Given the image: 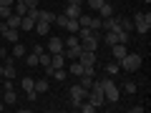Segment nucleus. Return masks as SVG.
<instances>
[{
  "mask_svg": "<svg viewBox=\"0 0 151 113\" xmlns=\"http://www.w3.org/2000/svg\"><path fill=\"white\" fill-rule=\"evenodd\" d=\"M141 63H144V58H141V53H126L124 58L119 60V68L126 70V73H134V70L141 68Z\"/></svg>",
  "mask_w": 151,
  "mask_h": 113,
  "instance_id": "1",
  "label": "nucleus"
},
{
  "mask_svg": "<svg viewBox=\"0 0 151 113\" xmlns=\"http://www.w3.org/2000/svg\"><path fill=\"white\" fill-rule=\"evenodd\" d=\"M131 23H134V30H139L141 35H146L149 33V28H151V13L149 10H139V13H134V18H131Z\"/></svg>",
  "mask_w": 151,
  "mask_h": 113,
  "instance_id": "2",
  "label": "nucleus"
},
{
  "mask_svg": "<svg viewBox=\"0 0 151 113\" xmlns=\"http://www.w3.org/2000/svg\"><path fill=\"white\" fill-rule=\"evenodd\" d=\"M103 98H106L108 103H116L121 98V91H119V86L111 81V78H106L103 75Z\"/></svg>",
  "mask_w": 151,
  "mask_h": 113,
  "instance_id": "3",
  "label": "nucleus"
},
{
  "mask_svg": "<svg viewBox=\"0 0 151 113\" xmlns=\"http://www.w3.org/2000/svg\"><path fill=\"white\" fill-rule=\"evenodd\" d=\"M86 96H88V88H83L81 83L78 86H70V91H68V98H70V106L73 108H78L83 101H86Z\"/></svg>",
  "mask_w": 151,
  "mask_h": 113,
  "instance_id": "4",
  "label": "nucleus"
},
{
  "mask_svg": "<svg viewBox=\"0 0 151 113\" xmlns=\"http://www.w3.org/2000/svg\"><path fill=\"white\" fill-rule=\"evenodd\" d=\"M0 35L5 38L8 43H18V40H20V30H15V28H8L5 20L0 23Z\"/></svg>",
  "mask_w": 151,
  "mask_h": 113,
  "instance_id": "5",
  "label": "nucleus"
},
{
  "mask_svg": "<svg viewBox=\"0 0 151 113\" xmlns=\"http://www.w3.org/2000/svg\"><path fill=\"white\" fill-rule=\"evenodd\" d=\"M98 43H101V33L93 30V35H88L86 40H81V50H98Z\"/></svg>",
  "mask_w": 151,
  "mask_h": 113,
  "instance_id": "6",
  "label": "nucleus"
},
{
  "mask_svg": "<svg viewBox=\"0 0 151 113\" xmlns=\"http://www.w3.org/2000/svg\"><path fill=\"white\" fill-rule=\"evenodd\" d=\"M78 63H81V65H96V63H98L96 50H81V55H78Z\"/></svg>",
  "mask_w": 151,
  "mask_h": 113,
  "instance_id": "7",
  "label": "nucleus"
},
{
  "mask_svg": "<svg viewBox=\"0 0 151 113\" xmlns=\"http://www.w3.org/2000/svg\"><path fill=\"white\" fill-rule=\"evenodd\" d=\"M45 50H48L50 55H53V53H63V38H58V35L48 38V45H45Z\"/></svg>",
  "mask_w": 151,
  "mask_h": 113,
  "instance_id": "8",
  "label": "nucleus"
},
{
  "mask_svg": "<svg viewBox=\"0 0 151 113\" xmlns=\"http://www.w3.org/2000/svg\"><path fill=\"white\" fill-rule=\"evenodd\" d=\"M101 30H121L119 28V15H108L101 20Z\"/></svg>",
  "mask_w": 151,
  "mask_h": 113,
  "instance_id": "9",
  "label": "nucleus"
},
{
  "mask_svg": "<svg viewBox=\"0 0 151 113\" xmlns=\"http://www.w3.org/2000/svg\"><path fill=\"white\" fill-rule=\"evenodd\" d=\"M126 53H129V50H126V45H124V43H116V45H111V55H113V60H116V63H119V60L124 58Z\"/></svg>",
  "mask_w": 151,
  "mask_h": 113,
  "instance_id": "10",
  "label": "nucleus"
},
{
  "mask_svg": "<svg viewBox=\"0 0 151 113\" xmlns=\"http://www.w3.org/2000/svg\"><path fill=\"white\" fill-rule=\"evenodd\" d=\"M33 28H35V18L25 13V15L20 18V30H25V33H28V30H33Z\"/></svg>",
  "mask_w": 151,
  "mask_h": 113,
  "instance_id": "11",
  "label": "nucleus"
},
{
  "mask_svg": "<svg viewBox=\"0 0 151 113\" xmlns=\"http://www.w3.org/2000/svg\"><path fill=\"white\" fill-rule=\"evenodd\" d=\"M50 65L53 68H65V53H53L50 55Z\"/></svg>",
  "mask_w": 151,
  "mask_h": 113,
  "instance_id": "12",
  "label": "nucleus"
},
{
  "mask_svg": "<svg viewBox=\"0 0 151 113\" xmlns=\"http://www.w3.org/2000/svg\"><path fill=\"white\" fill-rule=\"evenodd\" d=\"M106 35H103V40H106V45H116L119 43V30H103Z\"/></svg>",
  "mask_w": 151,
  "mask_h": 113,
  "instance_id": "13",
  "label": "nucleus"
},
{
  "mask_svg": "<svg viewBox=\"0 0 151 113\" xmlns=\"http://www.w3.org/2000/svg\"><path fill=\"white\" fill-rule=\"evenodd\" d=\"M81 13H83V8H78V5H68V3H65V13H63L65 18H78Z\"/></svg>",
  "mask_w": 151,
  "mask_h": 113,
  "instance_id": "14",
  "label": "nucleus"
},
{
  "mask_svg": "<svg viewBox=\"0 0 151 113\" xmlns=\"http://www.w3.org/2000/svg\"><path fill=\"white\" fill-rule=\"evenodd\" d=\"M13 58H25V43H13Z\"/></svg>",
  "mask_w": 151,
  "mask_h": 113,
  "instance_id": "15",
  "label": "nucleus"
},
{
  "mask_svg": "<svg viewBox=\"0 0 151 113\" xmlns=\"http://www.w3.org/2000/svg\"><path fill=\"white\" fill-rule=\"evenodd\" d=\"M33 88H35V93L40 96V93H48V78H40V81L33 83Z\"/></svg>",
  "mask_w": 151,
  "mask_h": 113,
  "instance_id": "16",
  "label": "nucleus"
},
{
  "mask_svg": "<svg viewBox=\"0 0 151 113\" xmlns=\"http://www.w3.org/2000/svg\"><path fill=\"white\" fill-rule=\"evenodd\" d=\"M33 30L38 33V35H45V33L50 30V23H45V20H35V28Z\"/></svg>",
  "mask_w": 151,
  "mask_h": 113,
  "instance_id": "17",
  "label": "nucleus"
},
{
  "mask_svg": "<svg viewBox=\"0 0 151 113\" xmlns=\"http://www.w3.org/2000/svg\"><path fill=\"white\" fill-rule=\"evenodd\" d=\"M5 25H8V28H15V30H20V15H15V13H13L10 18H5Z\"/></svg>",
  "mask_w": 151,
  "mask_h": 113,
  "instance_id": "18",
  "label": "nucleus"
},
{
  "mask_svg": "<svg viewBox=\"0 0 151 113\" xmlns=\"http://www.w3.org/2000/svg\"><path fill=\"white\" fill-rule=\"evenodd\" d=\"M63 28H65L68 33H78V28H81V25H78V18H68Z\"/></svg>",
  "mask_w": 151,
  "mask_h": 113,
  "instance_id": "19",
  "label": "nucleus"
},
{
  "mask_svg": "<svg viewBox=\"0 0 151 113\" xmlns=\"http://www.w3.org/2000/svg\"><path fill=\"white\" fill-rule=\"evenodd\" d=\"M108 15H113V5L111 3H103V5L98 8V18H108Z\"/></svg>",
  "mask_w": 151,
  "mask_h": 113,
  "instance_id": "20",
  "label": "nucleus"
},
{
  "mask_svg": "<svg viewBox=\"0 0 151 113\" xmlns=\"http://www.w3.org/2000/svg\"><path fill=\"white\" fill-rule=\"evenodd\" d=\"M15 101H18V93H15V88H10V91H5V101H3V103H5V106H13Z\"/></svg>",
  "mask_w": 151,
  "mask_h": 113,
  "instance_id": "21",
  "label": "nucleus"
},
{
  "mask_svg": "<svg viewBox=\"0 0 151 113\" xmlns=\"http://www.w3.org/2000/svg\"><path fill=\"white\" fill-rule=\"evenodd\" d=\"M38 65H40V68H43V65H50V53H48V50L38 53Z\"/></svg>",
  "mask_w": 151,
  "mask_h": 113,
  "instance_id": "22",
  "label": "nucleus"
},
{
  "mask_svg": "<svg viewBox=\"0 0 151 113\" xmlns=\"http://www.w3.org/2000/svg\"><path fill=\"white\" fill-rule=\"evenodd\" d=\"M119 70H121V68H119V63L113 60V63H108L106 68H103V75H106V73H108V75H116V73H119Z\"/></svg>",
  "mask_w": 151,
  "mask_h": 113,
  "instance_id": "23",
  "label": "nucleus"
},
{
  "mask_svg": "<svg viewBox=\"0 0 151 113\" xmlns=\"http://www.w3.org/2000/svg\"><path fill=\"white\" fill-rule=\"evenodd\" d=\"M68 70H70L73 75H81V73H83V65L78 63V60H70V68H68Z\"/></svg>",
  "mask_w": 151,
  "mask_h": 113,
  "instance_id": "24",
  "label": "nucleus"
},
{
  "mask_svg": "<svg viewBox=\"0 0 151 113\" xmlns=\"http://www.w3.org/2000/svg\"><path fill=\"white\" fill-rule=\"evenodd\" d=\"M13 15V5H0V18L5 20V18H10Z\"/></svg>",
  "mask_w": 151,
  "mask_h": 113,
  "instance_id": "25",
  "label": "nucleus"
},
{
  "mask_svg": "<svg viewBox=\"0 0 151 113\" xmlns=\"http://www.w3.org/2000/svg\"><path fill=\"white\" fill-rule=\"evenodd\" d=\"M33 83H35V81H33V78H28V75H25V78H23V81H20V86H23V91H33Z\"/></svg>",
  "mask_w": 151,
  "mask_h": 113,
  "instance_id": "26",
  "label": "nucleus"
},
{
  "mask_svg": "<svg viewBox=\"0 0 151 113\" xmlns=\"http://www.w3.org/2000/svg\"><path fill=\"white\" fill-rule=\"evenodd\" d=\"M78 111H83V113H93V111H96V106H93V103H88V101H83L81 106H78Z\"/></svg>",
  "mask_w": 151,
  "mask_h": 113,
  "instance_id": "27",
  "label": "nucleus"
},
{
  "mask_svg": "<svg viewBox=\"0 0 151 113\" xmlns=\"http://www.w3.org/2000/svg\"><path fill=\"white\" fill-rule=\"evenodd\" d=\"M25 63L30 65V68H35V65H38V55L35 53H25Z\"/></svg>",
  "mask_w": 151,
  "mask_h": 113,
  "instance_id": "28",
  "label": "nucleus"
},
{
  "mask_svg": "<svg viewBox=\"0 0 151 113\" xmlns=\"http://www.w3.org/2000/svg\"><path fill=\"white\" fill-rule=\"evenodd\" d=\"M83 5H86V8H91V10H98V8L103 5V0H86Z\"/></svg>",
  "mask_w": 151,
  "mask_h": 113,
  "instance_id": "29",
  "label": "nucleus"
},
{
  "mask_svg": "<svg viewBox=\"0 0 151 113\" xmlns=\"http://www.w3.org/2000/svg\"><path fill=\"white\" fill-rule=\"evenodd\" d=\"M13 13H15V15H20V18H23V15H25V13H28V8H25V3H18V5L13 8Z\"/></svg>",
  "mask_w": 151,
  "mask_h": 113,
  "instance_id": "30",
  "label": "nucleus"
},
{
  "mask_svg": "<svg viewBox=\"0 0 151 113\" xmlns=\"http://www.w3.org/2000/svg\"><path fill=\"white\" fill-rule=\"evenodd\" d=\"M53 78L63 83V81H65V68H55V70H53Z\"/></svg>",
  "mask_w": 151,
  "mask_h": 113,
  "instance_id": "31",
  "label": "nucleus"
},
{
  "mask_svg": "<svg viewBox=\"0 0 151 113\" xmlns=\"http://www.w3.org/2000/svg\"><path fill=\"white\" fill-rule=\"evenodd\" d=\"M124 91L129 93V96H134V93H136V83H134V81H126V83H124Z\"/></svg>",
  "mask_w": 151,
  "mask_h": 113,
  "instance_id": "32",
  "label": "nucleus"
},
{
  "mask_svg": "<svg viewBox=\"0 0 151 113\" xmlns=\"http://www.w3.org/2000/svg\"><path fill=\"white\" fill-rule=\"evenodd\" d=\"M78 78H81V86L83 88H91L93 86V78H91V75H78Z\"/></svg>",
  "mask_w": 151,
  "mask_h": 113,
  "instance_id": "33",
  "label": "nucleus"
},
{
  "mask_svg": "<svg viewBox=\"0 0 151 113\" xmlns=\"http://www.w3.org/2000/svg\"><path fill=\"white\" fill-rule=\"evenodd\" d=\"M81 75H91V78H96V65H83V73Z\"/></svg>",
  "mask_w": 151,
  "mask_h": 113,
  "instance_id": "34",
  "label": "nucleus"
},
{
  "mask_svg": "<svg viewBox=\"0 0 151 113\" xmlns=\"http://www.w3.org/2000/svg\"><path fill=\"white\" fill-rule=\"evenodd\" d=\"M23 3H25L28 10H35V8H38V0H23Z\"/></svg>",
  "mask_w": 151,
  "mask_h": 113,
  "instance_id": "35",
  "label": "nucleus"
},
{
  "mask_svg": "<svg viewBox=\"0 0 151 113\" xmlns=\"http://www.w3.org/2000/svg\"><path fill=\"white\" fill-rule=\"evenodd\" d=\"M65 3H68V5H78V8H83V3H86V0H65Z\"/></svg>",
  "mask_w": 151,
  "mask_h": 113,
  "instance_id": "36",
  "label": "nucleus"
},
{
  "mask_svg": "<svg viewBox=\"0 0 151 113\" xmlns=\"http://www.w3.org/2000/svg\"><path fill=\"white\" fill-rule=\"evenodd\" d=\"M25 96H28V101H35V98H38V93H35V88H33V91H28Z\"/></svg>",
  "mask_w": 151,
  "mask_h": 113,
  "instance_id": "37",
  "label": "nucleus"
},
{
  "mask_svg": "<svg viewBox=\"0 0 151 113\" xmlns=\"http://www.w3.org/2000/svg\"><path fill=\"white\" fill-rule=\"evenodd\" d=\"M15 0H0V5H13Z\"/></svg>",
  "mask_w": 151,
  "mask_h": 113,
  "instance_id": "38",
  "label": "nucleus"
},
{
  "mask_svg": "<svg viewBox=\"0 0 151 113\" xmlns=\"http://www.w3.org/2000/svg\"><path fill=\"white\" fill-rule=\"evenodd\" d=\"M5 55H8V50H5V48H0V60L5 58Z\"/></svg>",
  "mask_w": 151,
  "mask_h": 113,
  "instance_id": "39",
  "label": "nucleus"
},
{
  "mask_svg": "<svg viewBox=\"0 0 151 113\" xmlns=\"http://www.w3.org/2000/svg\"><path fill=\"white\" fill-rule=\"evenodd\" d=\"M3 108H5V103H3V101H0V111H3Z\"/></svg>",
  "mask_w": 151,
  "mask_h": 113,
  "instance_id": "40",
  "label": "nucleus"
},
{
  "mask_svg": "<svg viewBox=\"0 0 151 113\" xmlns=\"http://www.w3.org/2000/svg\"><path fill=\"white\" fill-rule=\"evenodd\" d=\"M0 78H3V63H0Z\"/></svg>",
  "mask_w": 151,
  "mask_h": 113,
  "instance_id": "41",
  "label": "nucleus"
},
{
  "mask_svg": "<svg viewBox=\"0 0 151 113\" xmlns=\"http://www.w3.org/2000/svg\"><path fill=\"white\" fill-rule=\"evenodd\" d=\"M103 3H111V0H103Z\"/></svg>",
  "mask_w": 151,
  "mask_h": 113,
  "instance_id": "42",
  "label": "nucleus"
}]
</instances>
